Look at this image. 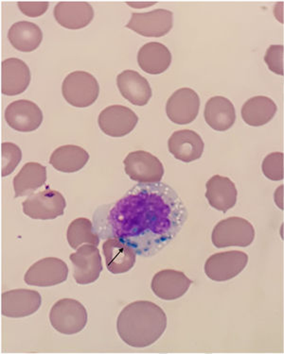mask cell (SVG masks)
<instances>
[{"mask_svg": "<svg viewBox=\"0 0 284 354\" xmlns=\"http://www.w3.org/2000/svg\"><path fill=\"white\" fill-rule=\"evenodd\" d=\"M274 100L263 95L249 98L242 108V118L247 125L260 127L270 122L277 113Z\"/></svg>", "mask_w": 284, "mask_h": 354, "instance_id": "cell-27", "label": "cell"}, {"mask_svg": "<svg viewBox=\"0 0 284 354\" xmlns=\"http://www.w3.org/2000/svg\"><path fill=\"white\" fill-rule=\"evenodd\" d=\"M204 118L213 130L226 131L234 125L236 113L231 100L224 97H213L206 103Z\"/></svg>", "mask_w": 284, "mask_h": 354, "instance_id": "cell-23", "label": "cell"}, {"mask_svg": "<svg viewBox=\"0 0 284 354\" xmlns=\"http://www.w3.org/2000/svg\"><path fill=\"white\" fill-rule=\"evenodd\" d=\"M89 160V152L81 147L66 145L53 152L50 164L58 171L74 173L81 170Z\"/></svg>", "mask_w": 284, "mask_h": 354, "instance_id": "cell-25", "label": "cell"}, {"mask_svg": "<svg viewBox=\"0 0 284 354\" xmlns=\"http://www.w3.org/2000/svg\"><path fill=\"white\" fill-rule=\"evenodd\" d=\"M69 259L73 266V277L77 283L85 286L99 279L103 263L96 245H82L76 252L72 253Z\"/></svg>", "mask_w": 284, "mask_h": 354, "instance_id": "cell-11", "label": "cell"}, {"mask_svg": "<svg viewBox=\"0 0 284 354\" xmlns=\"http://www.w3.org/2000/svg\"><path fill=\"white\" fill-rule=\"evenodd\" d=\"M268 68L275 74L283 75V46H270L265 56Z\"/></svg>", "mask_w": 284, "mask_h": 354, "instance_id": "cell-32", "label": "cell"}, {"mask_svg": "<svg viewBox=\"0 0 284 354\" xmlns=\"http://www.w3.org/2000/svg\"><path fill=\"white\" fill-rule=\"evenodd\" d=\"M192 283L193 281L181 271L164 270L154 276L151 288L157 298L175 301L184 296Z\"/></svg>", "mask_w": 284, "mask_h": 354, "instance_id": "cell-16", "label": "cell"}, {"mask_svg": "<svg viewBox=\"0 0 284 354\" xmlns=\"http://www.w3.org/2000/svg\"><path fill=\"white\" fill-rule=\"evenodd\" d=\"M263 173L271 180H283V153L273 152L268 154L263 162Z\"/></svg>", "mask_w": 284, "mask_h": 354, "instance_id": "cell-31", "label": "cell"}, {"mask_svg": "<svg viewBox=\"0 0 284 354\" xmlns=\"http://www.w3.org/2000/svg\"><path fill=\"white\" fill-rule=\"evenodd\" d=\"M30 82V68L25 62L10 58L1 64L2 94L17 95L25 92Z\"/></svg>", "mask_w": 284, "mask_h": 354, "instance_id": "cell-17", "label": "cell"}, {"mask_svg": "<svg viewBox=\"0 0 284 354\" xmlns=\"http://www.w3.org/2000/svg\"><path fill=\"white\" fill-rule=\"evenodd\" d=\"M46 182V167L38 162H27L14 179L15 198L33 195Z\"/></svg>", "mask_w": 284, "mask_h": 354, "instance_id": "cell-28", "label": "cell"}, {"mask_svg": "<svg viewBox=\"0 0 284 354\" xmlns=\"http://www.w3.org/2000/svg\"><path fill=\"white\" fill-rule=\"evenodd\" d=\"M117 85L121 95L132 104L145 106L152 97L148 81L134 71L121 72L117 77Z\"/></svg>", "mask_w": 284, "mask_h": 354, "instance_id": "cell-21", "label": "cell"}, {"mask_svg": "<svg viewBox=\"0 0 284 354\" xmlns=\"http://www.w3.org/2000/svg\"><path fill=\"white\" fill-rule=\"evenodd\" d=\"M204 142L195 131L181 130L172 133L168 141V149L175 159L184 162H192L201 158L204 151Z\"/></svg>", "mask_w": 284, "mask_h": 354, "instance_id": "cell-18", "label": "cell"}, {"mask_svg": "<svg viewBox=\"0 0 284 354\" xmlns=\"http://www.w3.org/2000/svg\"><path fill=\"white\" fill-rule=\"evenodd\" d=\"M62 94L66 102L74 107L87 108L96 102L100 86L96 77L89 72L75 71L64 80Z\"/></svg>", "mask_w": 284, "mask_h": 354, "instance_id": "cell-3", "label": "cell"}, {"mask_svg": "<svg viewBox=\"0 0 284 354\" xmlns=\"http://www.w3.org/2000/svg\"><path fill=\"white\" fill-rule=\"evenodd\" d=\"M123 164L129 178L139 183H157L161 182L163 178V165L150 152H131L126 156Z\"/></svg>", "mask_w": 284, "mask_h": 354, "instance_id": "cell-7", "label": "cell"}, {"mask_svg": "<svg viewBox=\"0 0 284 354\" xmlns=\"http://www.w3.org/2000/svg\"><path fill=\"white\" fill-rule=\"evenodd\" d=\"M139 67L151 75H159L166 71L172 63V54L163 44L151 42L145 44L138 54Z\"/></svg>", "mask_w": 284, "mask_h": 354, "instance_id": "cell-24", "label": "cell"}, {"mask_svg": "<svg viewBox=\"0 0 284 354\" xmlns=\"http://www.w3.org/2000/svg\"><path fill=\"white\" fill-rule=\"evenodd\" d=\"M200 98L190 88H181L170 95L166 105L169 120L178 125L192 123L197 118Z\"/></svg>", "mask_w": 284, "mask_h": 354, "instance_id": "cell-12", "label": "cell"}, {"mask_svg": "<svg viewBox=\"0 0 284 354\" xmlns=\"http://www.w3.org/2000/svg\"><path fill=\"white\" fill-rule=\"evenodd\" d=\"M206 198L211 207L227 213L237 203L236 186L229 178L215 175L206 185Z\"/></svg>", "mask_w": 284, "mask_h": 354, "instance_id": "cell-20", "label": "cell"}, {"mask_svg": "<svg viewBox=\"0 0 284 354\" xmlns=\"http://www.w3.org/2000/svg\"><path fill=\"white\" fill-rule=\"evenodd\" d=\"M53 14L62 27L80 30L91 23L94 10L87 2H59L54 8Z\"/></svg>", "mask_w": 284, "mask_h": 354, "instance_id": "cell-19", "label": "cell"}, {"mask_svg": "<svg viewBox=\"0 0 284 354\" xmlns=\"http://www.w3.org/2000/svg\"><path fill=\"white\" fill-rule=\"evenodd\" d=\"M10 43L17 50L32 53L43 40L41 28L35 23L21 21L15 23L8 32Z\"/></svg>", "mask_w": 284, "mask_h": 354, "instance_id": "cell-26", "label": "cell"}, {"mask_svg": "<svg viewBox=\"0 0 284 354\" xmlns=\"http://www.w3.org/2000/svg\"><path fill=\"white\" fill-rule=\"evenodd\" d=\"M188 210L180 196L163 183H139L115 203L93 214L100 239H118L136 255L153 257L181 231Z\"/></svg>", "mask_w": 284, "mask_h": 354, "instance_id": "cell-1", "label": "cell"}, {"mask_svg": "<svg viewBox=\"0 0 284 354\" xmlns=\"http://www.w3.org/2000/svg\"><path fill=\"white\" fill-rule=\"evenodd\" d=\"M105 263L109 272L123 274L128 272L136 263L135 250L123 244L118 239H107L103 245Z\"/></svg>", "mask_w": 284, "mask_h": 354, "instance_id": "cell-22", "label": "cell"}, {"mask_svg": "<svg viewBox=\"0 0 284 354\" xmlns=\"http://www.w3.org/2000/svg\"><path fill=\"white\" fill-rule=\"evenodd\" d=\"M247 263L249 255L240 250L215 253L206 260L205 273L213 281H229L238 276Z\"/></svg>", "mask_w": 284, "mask_h": 354, "instance_id": "cell-8", "label": "cell"}, {"mask_svg": "<svg viewBox=\"0 0 284 354\" xmlns=\"http://www.w3.org/2000/svg\"><path fill=\"white\" fill-rule=\"evenodd\" d=\"M17 5L20 11L30 17H41L48 8V2H17Z\"/></svg>", "mask_w": 284, "mask_h": 354, "instance_id": "cell-33", "label": "cell"}, {"mask_svg": "<svg viewBox=\"0 0 284 354\" xmlns=\"http://www.w3.org/2000/svg\"><path fill=\"white\" fill-rule=\"evenodd\" d=\"M167 328V316L163 309L154 302L139 301L125 307L117 320L121 339L133 348L153 345Z\"/></svg>", "mask_w": 284, "mask_h": 354, "instance_id": "cell-2", "label": "cell"}, {"mask_svg": "<svg viewBox=\"0 0 284 354\" xmlns=\"http://www.w3.org/2000/svg\"><path fill=\"white\" fill-rule=\"evenodd\" d=\"M138 121V115L130 108L112 105L102 111L98 123L100 130L107 136L123 137L135 129Z\"/></svg>", "mask_w": 284, "mask_h": 354, "instance_id": "cell-14", "label": "cell"}, {"mask_svg": "<svg viewBox=\"0 0 284 354\" xmlns=\"http://www.w3.org/2000/svg\"><path fill=\"white\" fill-rule=\"evenodd\" d=\"M255 239V230L247 219L232 216L214 227L211 241L218 249L229 247L247 248Z\"/></svg>", "mask_w": 284, "mask_h": 354, "instance_id": "cell-4", "label": "cell"}, {"mask_svg": "<svg viewBox=\"0 0 284 354\" xmlns=\"http://www.w3.org/2000/svg\"><path fill=\"white\" fill-rule=\"evenodd\" d=\"M42 299L37 291L15 289L7 291L1 296V314L7 317H25L39 310Z\"/></svg>", "mask_w": 284, "mask_h": 354, "instance_id": "cell-13", "label": "cell"}, {"mask_svg": "<svg viewBox=\"0 0 284 354\" xmlns=\"http://www.w3.org/2000/svg\"><path fill=\"white\" fill-rule=\"evenodd\" d=\"M66 239L71 249L78 250L80 245L89 244L99 245L100 236L93 229V222L89 218H79L74 219L69 224Z\"/></svg>", "mask_w": 284, "mask_h": 354, "instance_id": "cell-29", "label": "cell"}, {"mask_svg": "<svg viewBox=\"0 0 284 354\" xmlns=\"http://www.w3.org/2000/svg\"><path fill=\"white\" fill-rule=\"evenodd\" d=\"M68 276L69 268L63 260L48 257L33 263L26 272L24 281L28 286L48 288L63 283Z\"/></svg>", "mask_w": 284, "mask_h": 354, "instance_id": "cell-9", "label": "cell"}, {"mask_svg": "<svg viewBox=\"0 0 284 354\" xmlns=\"http://www.w3.org/2000/svg\"><path fill=\"white\" fill-rule=\"evenodd\" d=\"M22 159L20 147L14 143H2L1 145V176L11 175Z\"/></svg>", "mask_w": 284, "mask_h": 354, "instance_id": "cell-30", "label": "cell"}, {"mask_svg": "<svg viewBox=\"0 0 284 354\" xmlns=\"http://www.w3.org/2000/svg\"><path fill=\"white\" fill-rule=\"evenodd\" d=\"M172 12L157 9L148 12H133L126 28L145 37H162L172 28Z\"/></svg>", "mask_w": 284, "mask_h": 354, "instance_id": "cell-10", "label": "cell"}, {"mask_svg": "<svg viewBox=\"0 0 284 354\" xmlns=\"http://www.w3.org/2000/svg\"><path fill=\"white\" fill-rule=\"evenodd\" d=\"M22 206L23 212L28 218L51 221L63 216L66 203L60 192L46 187L45 190L28 196L23 201Z\"/></svg>", "mask_w": 284, "mask_h": 354, "instance_id": "cell-6", "label": "cell"}, {"mask_svg": "<svg viewBox=\"0 0 284 354\" xmlns=\"http://www.w3.org/2000/svg\"><path fill=\"white\" fill-rule=\"evenodd\" d=\"M5 120L14 130L30 133L37 130L42 124L43 113L35 102L20 100L8 106Z\"/></svg>", "mask_w": 284, "mask_h": 354, "instance_id": "cell-15", "label": "cell"}, {"mask_svg": "<svg viewBox=\"0 0 284 354\" xmlns=\"http://www.w3.org/2000/svg\"><path fill=\"white\" fill-rule=\"evenodd\" d=\"M87 312L81 302L73 299H63L56 302L51 310V326L66 335L82 332L87 323Z\"/></svg>", "mask_w": 284, "mask_h": 354, "instance_id": "cell-5", "label": "cell"}]
</instances>
